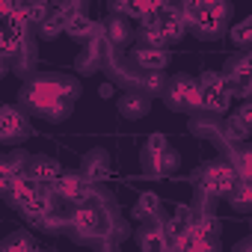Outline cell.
Wrapping results in <instances>:
<instances>
[{
  "instance_id": "obj_1",
  "label": "cell",
  "mask_w": 252,
  "mask_h": 252,
  "mask_svg": "<svg viewBox=\"0 0 252 252\" xmlns=\"http://www.w3.org/2000/svg\"><path fill=\"white\" fill-rule=\"evenodd\" d=\"M68 92H71V83H48V80H42V83H33V86L24 92V101L33 104V107L42 110V113H57V110L65 113L63 95H68Z\"/></svg>"
},
{
  "instance_id": "obj_2",
  "label": "cell",
  "mask_w": 252,
  "mask_h": 252,
  "mask_svg": "<svg viewBox=\"0 0 252 252\" xmlns=\"http://www.w3.org/2000/svg\"><path fill=\"white\" fill-rule=\"evenodd\" d=\"M237 175L231 166H222V163H214L205 169V178H202V190L211 193V196H225L231 187H234Z\"/></svg>"
},
{
  "instance_id": "obj_3",
  "label": "cell",
  "mask_w": 252,
  "mask_h": 252,
  "mask_svg": "<svg viewBox=\"0 0 252 252\" xmlns=\"http://www.w3.org/2000/svg\"><path fill=\"white\" fill-rule=\"evenodd\" d=\"M169 101L175 107H202V86L193 77H175V83L169 86Z\"/></svg>"
},
{
  "instance_id": "obj_4",
  "label": "cell",
  "mask_w": 252,
  "mask_h": 252,
  "mask_svg": "<svg viewBox=\"0 0 252 252\" xmlns=\"http://www.w3.org/2000/svg\"><path fill=\"white\" fill-rule=\"evenodd\" d=\"M54 193H60L63 199L68 202H86L92 196V187H89V178H77V175H68V178H54L51 181Z\"/></svg>"
},
{
  "instance_id": "obj_5",
  "label": "cell",
  "mask_w": 252,
  "mask_h": 252,
  "mask_svg": "<svg viewBox=\"0 0 252 252\" xmlns=\"http://www.w3.org/2000/svg\"><path fill=\"white\" fill-rule=\"evenodd\" d=\"M231 80H220L217 86H202V104L208 107V110H228V104H231Z\"/></svg>"
},
{
  "instance_id": "obj_6",
  "label": "cell",
  "mask_w": 252,
  "mask_h": 252,
  "mask_svg": "<svg viewBox=\"0 0 252 252\" xmlns=\"http://www.w3.org/2000/svg\"><path fill=\"white\" fill-rule=\"evenodd\" d=\"M24 119L15 107H0V140H12V137H27L24 134Z\"/></svg>"
},
{
  "instance_id": "obj_7",
  "label": "cell",
  "mask_w": 252,
  "mask_h": 252,
  "mask_svg": "<svg viewBox=\"0 0 252 252\" xmlns=\"http://www.w3.org/2000/svg\"><path fill=\"white\" fill-rule=\"evenodd\" d=\"M71 222H74V228L83 231V234H98V231H104V228H101V211L92 208V205H80V208L74 211Z\"/></svg>"
},
{
  "instance_id": "obj_8",
  "label": "cell",
  "mask_w": 252,
  "mask_h": 252,
  "mask_svg": "<svg viewBox=\"0 0 252 252\" xmlns=\"http://www.w3.org/2000/svg\"><path fill=\"white\" fill-rule=\"evenodd\" d=\"M68 36H74V39H92L95 33H98V24H92V18H86V15H71L68 21H65V27H63Z\"/></svg>"
},
{
  "instance_id": "obj_9",
  "label": "cell",
  "mask_w": 252,
  "mask_h": 252,
  "mask_svg": "<svg viewBox=\"0 0 252 252\" xmlns=\"http://www.w3.org/2000/svg\"><path fill=\"white\" fill-rule=\"evenodd\" d=\"M137 60H140V65H146L149 71H160V68L169 63V54H166L163 48H143V51H137Z\"/></svg>"
},
{
  "instance_id": "obj_10",
  "label": "cell",
  "mask_w": 252,
  "mask_h": 252,
  "mask_svg": "<svg viewBox=\"0 0 252 252\" xmlns=\"http://www.w3.org/2000/svg\"><path fill=\"white\" fill-rule=\"evenodd\" d=\"M30 175H33L39 184H51L54 178H60V166H57L54 160H36Z\"/></svg>"
},
{
  "instance_id": "obj_11",
  "label": "cell",
  "mask_w": 252,
  "mask_h": 252,
  "mask_svg": "<svg viewBox=\"0 0 252 252\" xmlns=\"http://www.w3.org/2000/svg\"><path fill=\"white\" fill-rule=\"evenodd\" d=\"M228 196H231V202H234V208H249V202H252V190H249V181H243V178H237L234 181V187L228 190Z\"/></svg>"
},
{
  "instance_id": "obj_12",
  "label": "cell",
  "mask_w": 252,
  "mask_h": 252,
  "mask_svg": "<svg viewBox=\"0 0 252 252\" xmlns=\"http://www.w3.org/2000/svg\"><path fill=\"white\" fill-rule=\"evenodd\" d=\"M160 211V199L155 193H143L140 196V208H137V217H158Z\"/></svg>"
},
{
  "instance_id": "obj_13",
  "label": "cell",
  "mask_w": 252,
  "mask_h": 252,
  "mask_svg": "<svg viewBox=\"0 0 252 252\" xmlns=\"http://www.w3.org/2000/svg\"><path fill=\"white\" fill-rule=\"evenodd\" d=\"M104 175H110V166H107L104 155H95V158L89 160V166H86V178H89V181H98V178H104Z\"/></svg>"
},
{
  "instance_id": "obj_14",
  "label": "cell",
  "mask_w": 252,
  "mask_h": 252,
  "mask_svg": "<svg viewBox=\"0 0 252 252\" xmlns=\"http://www.w3.org/2000/svg\"><path fill=\"white\" fill-rule=\"evenodd\" d=\"M116 9L122 15H131V18H140L146 12V3L143 0H116Z\"/></svg>"
},
{
  "instance_id": "obj_15",
  "label": "cell",
  "mask_w": 252,
  "mask_h": 252,
  "mask_svg": "<svg viewBox=\"0 0 252 252\" xmlns=\"http://www.w3.org/2000/svg\"><path fill=\"white\" fill-rule=\"evenodd\" d=\"M249 68H252V60H249V57H240V60L225 71V80H243V77H249Z\"/></svg>"
},
{
  "instance_id": "obj_16",
  "label": "cell",
  "mask_w": 252,
  "mask_h": 252,
  "mask_svg": "<svg viewBox=\"0 0 252 252\" xmlns=\"http://www.w3.org/2000/svg\"><path fill=\"white\" fill-rule=\"evenodd\" d=\"M39 24H42L45 36H54V33H60V30L65 27V21H63V15H60V12H48V15H45Z\"/></svg>"
},
{
  "instance_id": "obj_17",
  "label": "cell",
  "mask_w": 252,
  "mask_h": 252,
  "mask_svg": "<svg viewBox=\"0 0 252 252\" xmlns=\"http://www.w3.org/2000/svg\"><path fill=\"white\" fill-rule=\"evenodd\" d=\"M249 134V125H243V122H237L234 116L228 119V125H225V140H243Z\"/></svg>"
},
{
  "instance_id": "obj_18",
  "label": "cell",
  "mask_w": 252,
  "mask_h": 252,
  "mask_svg": "<svg viewBox=\"0 0 252 252\" xmlns=\"http://www.w3.org/2000/svg\"><path fill=\"white\" fill-rule=\"evenodd\" d=\"M143 246H146V249H163V246H166V240H163V231H160V228H152V231H146V234H143Z\"/></svg>"
},
{
  "instance_id": "obj_19",
  "label": "cell",
  "mask_w": 252,
  "mask_h": 252,
  "mask_svg": "<svg viewBox=\"0 0 252 252\" xmlns=\"http://www.w3.org/2000/svg\"><path fill=\"white\" fill-rule=\"evenodd\" d=\"M143 107H146L143 98H125L122 101V113L125 116H143Z\"/></svg>"
},
{
  "instance_id": "obj_20",
  "label": "cell",
  "mask_w": 252,
  "mask_h": 252,
  "mask_svg": "<svg viewBox=\"0 0 252 252\" xmlns=\"http://www.w3.org/2000/svg\"><path fill=\"white\" fill-rule=\"evenodd\" d=\"M249 33H252V21L246 18V21H240V24L231 30V39H234L237 45H246V42H249Z\"/></svg>"
},
{
  "instance_id": "obj_21",
  "label": "cell",
  "mask_w": 252,
  "mask_h": 252,
  "mask_svg": "<svg viewBox=\"0 0 252 252\" xmlns=\"http://www.w3.org/2000/svg\"><path fill=\"white\" fill-rule=\"evenodd\" d=\"M107 39H113V42H125V39H128V27H125L122 21H110V24H107Z\"/></svg>"
},
{
  "instance_id": "obj_22",
  "label": "cell",
  "mask_w": 252,
  "mask_h": 252,
  "mask_svg": "<svg viewBox=\"0 0 252 252\" xmlns=\"http://www.w3.org/2000/svg\"><path fill=\"white\" fill-rule=\"evenodd\" d=\"M143 36H146V45H149V48H163V45H166V39H163V33H160L158 27L146 30Z\"/></svg>"
},
{
  "instance_id": "obj_23",
  "label": "cell",
  "mask_w": 252,
  "mask_h": 252,
  "mask_svg": "<svg viewBox=\"0 0 252 252\" xmlns=\"http://www.w3.org/2000/svg\"><path fill=\"white\" fill-rule=\"evenodd\" d=\"M146 86H149L152 92H158V89H163V77H160V71H152V74L146 77Z\"/></svg>"
},
{
  "instance_id": "obj_24",
  "label": "cell",
  "mask_w": 252,
  "mask_h": 252,
  "mask_svg": "<svg viewBox=\"0 0 252 252\" xmlns=\"http://www.w3.org/2000/svg\"><path fill=\"white\" fill-rule=\"evenodd\" d=\"M220 80H222V74H217V71H205L202 80H199V86H217Z\"/></svg>"
},
{
  "instance_id": "obj_25",
  "label": "cell",
  "mask_w": 252,
  "mask_h": 252,
  "mask_svg": "<svg viewBox=\"0 0 252 252\" xmlns=\"http://www.w3.org/2000/svg\"><path fill=\"white\" fill-rule=\"evenodd\" d=\"M234 119H237V122H243V125H249V122H252V107H249V104H243V107L234 113Z\"/></svg>"
},
{
  "instance_id": "obj_26",
  "label": "cell",
  "mask_w": 252,
  "mask_h": 252,
  "mask_svg": "<svg viewBox=\"0 0 252 252\" xmlns=\"http://www.w3.org/2000/svg\"><path fill=\"white\" fill-rule=\"evenodd\" d=\"M149 149H152V152H163V149H166V140H163L160 134H155V137L149 140Z\"/></svg>"
},
{
  "instance_id": "obj_27",
  "label": "cell",
  "mask_w": 252,
  "mask_h": 252,
  "mask_svg": "<svg viewBox=\"0 0 252 252\" xmlns=\"http://www.w3.org/2000/svg\"><path fill=\"white\" fill-rule=\"evenodd\" d=\"M6 246H33V240H27V237H9Z\"/></svg>"
},
{
  "instance_id": "obj_28",
  "label": "cell",
  "mask_w": 252,
  "mask_h": 252,
  "mask_svg": "<svg viewBox=\"0 0 252 252\" xmlns=\"http://www.w3.org/2000/svg\"><path fill=\"white\" fill-rule=\"evenodd\" d=\"M175 220H181V222H190V208H178V211H175Z\"/></svg>"
},
{
  "instance_id": "obj_29",
  "label": "cell",
  "mask_w": 252,
  "mask_h": 252,
  "mask_svg": "<svg viewBox=\"0 0 252 252\" xmlns=\"http://www.w3.org/2000/svg\"><path fill=\"white\" fill-rule=\"evenodd\" d=\"M6 71V63H3V57H0V74H3Z\"/></svg>"
},
{
  "instance_id": "obj_30",
  "label": "cell",
  "mask_w": 252,
  "mask_h": 252,
  "mask_svg": "<svg viewBox=\"0 0 252 252\" xmlns=\"http://www.w3.org/2000/svg\"><path fill=\"white\" fill-rule=\"evenodd\" d=\"M0 42H3V30H0Z\"/></svg>"
}]
</instances>
